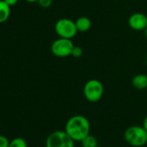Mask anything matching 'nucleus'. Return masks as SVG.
I'll list each match as a JSON object with an SVG mask.
<instances>
[{
	"label": "nucleus",
	"instance_id": "f257e3e1",
	"mask_svg": "<svg viewBox=\"0 0 147 147\" xmlns=\"http://www.w3.org/2000/svg\"><path fill=\"white\" fill-rule=\"evenodd\" d=\"M91 125L83 115H74L67 119L65 125V131L75 141L81 142L90 134Z\"/></svg>",
	"mask_w": 147,
	"mask_h": 147
},
{
	"label": "nucleus",
	"instance_id": "f03ea898",
	"mask_svg": "<svg viewBox=\"0 0 147 147\" xmlns=\"http://www.w3.org/2000/svg\"><path fill=\"white\" fill-rule=\"evenodd\" d=\"M124 138L126 143L133 147H141L147 144V131L140 125L128 127L124 133Z\"/></svg>",
	"mask_w": 147,
	"mask_h": 147
},
{
	"label": "nucleus",
	"instance_id": "7ed1b4c3",
	"mask_svg": "<svg viewBox=\"0 0 147 147\" xmlns=\"http://www.w3.org/2000/svg\"><path fill=\"white\" fill-rule=\"evenodd\" d=\"M74 140L65 131H55L46 138V147H75Z\"/></svg>",
	"mask_w": 147,
	"mask_h": 147
},
{
	"label": "nucleus",
	"instance_id": "20e7f679",
	"mask_svg": "<svg viewBox=\"0 0 147 147\" xmlns=\"http://www.w3.org/2000/svg\"><path fill=\"white\" fill-rule=\"evenodd\" d=\"M83 94L89 102H98L104 94L103 84L97 79H91L86 82L83 88Z\"/></svg>",
	"mask_w": 147,
	"mask_h": 147
},
{
	"label": "nucleus",
	"instance_id": "39448f33",
	"mask_svg": "<svg viewBox=\"0 0 147 147\" xmlns=\"http://www.w3.org/2000/svg\"><path fill=\"white\" fill-rule=\"evenodd\" d=\"M55 31L59 37L73 39L78 32L76 22L69 18H61L55 24Z\"/></svg>",
	"mask_w": 147,
	"mask_h": 147
},
{
	"label": "nucleus",
	"instance_id": "423d86ee",
	"mask_svg": "<svg viewBox=\"0 0 147 147\" xmlns=\"http://www.w3.org/2000/svg\"><path fill=\"white\" fill-rule=\"evenodd\" d=\"M74 46L75 45H74L71 39L59 37L52 42L50 50L55 56L59 58H65L71 55Z\"/></svg>",
	"mask_w": 147,
	"mask_h": 147
},
{
	"label": "nucleus",
	"instance_id": "0eeeda50",
	"mask_svg": "<svg viewBox=\"0 0 147 147\" xmlns=\"http://www.w3.org/2000/svg\"><path fill=\"white\" fill-rule=\"evenodd\" d=\"M129 27L136 31H143L147 28V16L141 12L131 14L128 18Z\"/></svg>",
	"mask_w": 147,
	"mask_h": 147
},
{
	"label": "nucleus",
	"instance_id": "6e6552de",
	"mask_svg": "<svg viewBox=\"0 0 147 147\" xmlns=\"http://www.w3.org/2000/svg\"><path fill=\"white\" fill-rule=\"evenodd\" d=\"M131 85L138 90H144L147 88V75L138 74L131 80Z\"/></svg>",
	"mask_w": 147,
	"mask_h": 147
},
{
	"label": "nucleus",
	"instance_id": "1a4fd4ad",
	"mask_svg": "<svg viewBox=\"0 0 147 147\" xmlns=\"http://www.w3.org/2000/svg\"><path fill=\"white\" fill-rule=\"evenodd\" d=\"M75 22L78 32H87L92 27L91 19L88 17H80Z\"/></svg>",
	"mask_w": 147,
	"mask_h": 147
},
{
	"label": "nucleus",
	"instance_id": "9d476101",
	"mask_svg": "<svg viewBox=\"0 0 147 147\" xmlns=\"http://www.w3.org/2000/svg\"><path fill=\"white\" fill-rule=\"evenodd\" d=\"M11 15V6L4 0H0V24L5 23Z\"/></svg>",
	"mask_w": 147,
	"mask_h": 147
},
{
	"label": "nucleus",
	"instance_id": "9b49d317",
	"mask_svg": "<svg viewBox=\"0 0 147 147\" xmlns=\"http://www.w3.org/2000/svg\"><path fill=\"white\" fill-rule=\"evenodd\" d=\"M81 144L82 147H96L98 146V140L94 135L88 134L81 141Z\"/></svg>",
	"mask_w": 147,
	"mask_h": 147
},
{
	"label": "nucleus",
	"instance_id": "f8f14e48",
	"mask_svg": "<svg viewBox=\"0 0 147 147\" xmlns=\"http://www.w3.org/2000/svg\"><path fill=\"white\" fill-rule=\"evenodd\" d=\"M9 147H28L27 142L23 138H15L10 141Z\"/></svg>",
	"mask_w": 147,
	"mask_h": 147
},
{
	"label": "nucleus",
	"instance_id": "ddd939ff",
	"mask_svg": "<svg viewBox=\"0 0 147 147\" xmlns=\"http://www.w3.org/2000/svg\"><path fill=\"white\" fill-rule=\"evenodd\" d=\"M82 55H83V49H82V47H80V46H74L71 56H73L74 58H80V57L82 56Z\"/></svg>",
	"mask_w": 147,
	"mask_h": 147
},
{
	"label": "nucleus",
	"instance_id": "4468645a",
	"mask_svg": "<svg viewBox=\"0 0 147 147\" xmlns=\"http://www.w3.org/2000/svg\"><path fill=\"white\" fill-rule=\"evenodd\" d=\"M37 4L39 5V6H41L43 9H47L49 8L52 4H53V0H38Z\"/></svg>",
	"mask_w": 147,
	"mask_h": 147
},
{
	"label": "nucleus",
	"instance_id": "2eb2a0df",
	"mask_svg": "<svg viewBox=\"0 0 147 147\" xmlns=\"http://www.w3.org/2000/svg\"><path fill=\"white\" fill-rule=\"evenodd\" d=\"M9 145H10L9 139L4 135H0V147H9Z\"/></svg>",
	"mask_w": 147,
	"mask_h": 147
},
{
	"label": "nucleus",
	"instance_id": "dca6fc26",
	"mask_svg": "<svg viewBox=\"0 0 147 147\" xmlns=\"http://www.w3.org/2000/svg\"><path fill=\"white\" fill-rule=\"evenodd\" d=\"M4 1L10 6H13L16 5L18 3V0H4Z\"/></svg>",
	"mask_w": 147,
	"mask_h": 147
},
{
	"label": "nucleus",
	"instance_id": "f3484780",
	"mask_svg": "<svg viewBox=\"0 0 147 147\" xmlns=\"http://www.w3.org/2000/svg\"><path fill=\"white\" fill-rule=\"evenodd\" d=\"M142 126L144 128V130L147 131V115L144 117V120H143V125H142Z\"/></svg>",
	"mask_w": 147,
	"mask_h": 147
},
{
	"label": "nucleus",
	"instance_id": "a211bd4d",
	"mask_svg": "<svg viewBox=\"0 0 147 147\" xmlns=\"http://www.w3.org/2000/svg\"><path fill=\"white\" fill-rule=\"evenodd\" d=\"M25 1L28 3H37L38 0H25Z\"/></svg>",
	"mask_w": 147,
	"mask_h": 147
},
{
	"label": "nucleus",
	"instance_id": "6ab92c4d",
	"mask_svg": "<svg viewBox=\"0 0 147 147\" xmlns=\"http://www.w3.org/2000/svg\"><path fill=\"white\" fill-rule=\"evenodd\" d=\"M143 32H144V36L147 38V28H146V29H144V30H143Z\"/></svg>",
	"mask_w": 147,
	"mask_h": 147
},
{
	"label": "nucleus",
	"instance_id": "aec40b11",
	"mask_svg": "<svg viewBox=\"0 0 147 147\" xmlns=\"http://www.w3.org/2000/svg\"><path fill=\"white\" fill-rule=\"evenodd\" d=\"M145 61H146V64H147V54H146V58H145Z\"/></svg>",
	"mask_w": 147,
	"mask_h": 147
},
{
	"label": "nucleus",
	"instance_id": "412c9836",
	"mask_svg": "<svg viewBox=\"0 0 147 147\" xmlns=\"http://www.w3.org/2000/svg\"><path fill=\"white\" fill-rule=\"evenodd\" d=\"M96 147H101V146H99V145H98V146H96Z\"/></svg>",
	"mask_w": 147,
	"mask_h": 147
},
{
	"label": "nucleus",
	"instance_id": "4be33fe9",
	"mask_svg": "<svg viewBox=\"0 0 147 147\" xmlns=\"http://www.w3.org/2000/svg\"><path fill=\"white\" fill-rule=\"evenodd\" d=\"M146 94H147V88H146Z\"/></svg>",
	"mask_w": 147,
	"mask_h": 147
}]
</instances>
